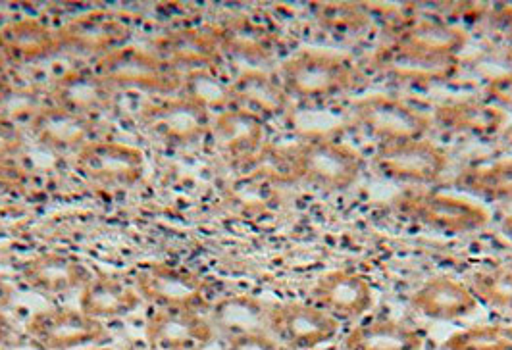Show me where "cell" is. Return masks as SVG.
Masks as SVG:
<instances>
[{"label":"cell","instance_id":"cell-1","mask_svg":"<svg viewBox=\"0 0 512 350\" xmlns=\"http://www.w3.org/2000/svg\"><path fill=\"white\" fill-rule=\"evenodd\" d=\"M278 79L289 99L318 104L355 93L362 87L359 64L341 52L301 49L283 60Z\"/></svg>","mask_w":512,"mask_h":350},{"label":"cell","instance_id":"cell-2","mask_svg":"<svg viewBox=\"0 0 512 350\" xmlns=\"http://www.w3.org/2000/svg\"><path fill=\"white\" fill-rule=\"evenodd\" d=\"M283 179L301 181L324 193L351 189L364 174L366 160L349 143L328 137H310L278 158Z\"/></svg>","mask_w":512,"mask_h":350},{"label":"cell","instance_id":"cell-3","mask_svg":"<svg viewBox=\"0 0 512 350\" xmlns=\"http://www.w3.org/2000/svg\"><path fill=\"white\" fill-rule=\"evenodd\" d=\"M351 124L376 141L378 147L424 139L434 129L432 114L385 93L357 100L351 106Z\"/></svg>","mask_w":512,"mask_h":350},{"label":"cell","instance_id":"cell-4","mask_svg":"<svg viewBox=\"0 0 512 350\" xmlns=\"http://www.w3.org/2000/svg\"><path fill=\"white\" fill-rule=\"evenodd\" d=\"M95 72L114 91H139L147 95H180L183 74L154 50L122 47L95 64Z\"/></svg>","mask_w":512,"mask_h":350},{"label":"cell","instance_id":"cell-5","mask_svg":"<svg viewBox=\"0 0 512 350\" xmlns=\"http://www.w3.org/2000/svg\"><path fill=\"white\" fill-rule=\"evenodd\" d=\"M395 210L414 224L443 235H466L484 229L491 214L476 200L437 191H414L395 199Z\"/></svg>","mask_w":512,"mask_h":350},{"label":"cell","instance_id":"cell-6","mask_svg":"<svg viewBox=\"0 0 512 350\" xmlns=\"http://www.w3.org/2000/svg\"><path fill=\"white\" fill-rule=\"evenodd\" d=\"M133 287L153 308L203 312L208 304V281L189 270L162 262L143 264L133 272Z\"/></svg>","mask_w":512,"mask_h":350},{"label":"cell","instance_id":"cell-7","mask_svg":"<svg viewBox=\"0 0 512 350\" xmlns=\"http://www.w3.org/2000/svg\"><path fill=\"white\" fill-rule=\"evenodd\" d=\"M214 116L183 95L166 97L145 106L139 124L158 141L170 147H193L208 137Z\"/></svg>","mask_w":512,"mask_h":350},{"label":"cell","instance_id":"cell-8","mask_svg":"<svg viewBox=\"0 0 512 350\" xmlns=\"http://www.w3.org/2000/svg\"><path fill=\"white\" fill-rule=\"evenodd\" d=\"M27 337L41 350L87 349L104 343L106 324L93 320L79 308H52L35 312L26 324Z\"/></svg>","mask_w":512,"mask_h":350},{"label":"cell","instance_id":"cell-9","mask_svg":"<svg viewBox=\"0 0 512 350\" xmlns=\"http://www.w3.org/2000/svg\"><path fill=\"white\" fill-rule=\"evenodd\" d=\"M374 166L385 179L405 185H432L449 168V152L432 139H416L397 145L378 147Z\"/></svg>","mask_w":512,"mask_h":350},{"label":"cell","instance_id":"cell-10","mask_svg":"<svg viewBox=\"0 0 512 350\" xmlns=\"http://www.w3.org/2000/svg\"><path fill=\"white\" fill-rule=\"evenodd\" d=\"M74 158L81 177L103 189H131L145 174L143 152L120 141L97 139Z\"/></svg>","mask_w":512,"mask_h":350},{"label":"cell","instance_id":"cell-11","mask_svg":"<svg viewBox=\"0 0 512 350\" xmlns=\"http://www.w3.org/2000/svg\"><path fill=\"white\" fill-rule=\"evenodd\" d=\"M341 324L308 302H280L270 306L268 333L291 350H314L333 341Z\"/></svg>","mask_w":512,"mask_h":350},{"label":"cell","instance_id":"cell-12","mask_svg":"<svg viewBox=\"0 0 512 350\" xmlns=\"http://www.w3.org/2000/svg\"><path fill=\"white\" fill-rule=\"evenodd\" d=\"M60 52L95 56L97 60L128 45L129 25L108 12H91L56 29Z\"/></svg>","mask_w":512,"mask_h":350},{"label":"cell","instance_id":"cell-13","mask_svg":"<svg viewBox=\"0 0 512 350\" xmlns=\"http://www.w3.org/2000/svg\"><path fill=\"white\" fill-rule=\"evenodd\" d=\"M372 66L399 85L424 89L451 81L459 72L461 60L428 56L416 50L399 47L395 43H387L384 49L376 52Z\"/></svg>","mask_w":512,"mask_h":350},{"label":"cell","instance_id":"cell-14","mask_svg":"<svg viewBox=\"0 0 512 350\" xmlns=\"http://www.w3.org/2000/svg\"><path fill=\"white\" fill-rule=\"evenodd\" d=\"M310 299L341 324L355 322L368 314L376 304V293L364 275L330 270L314 281Z\"/></svg>","mask_w":512,"mask_h":350},{"label":"cell","instance_id":"cell-15","mask_svg":"<svg viewBox=\"0 0 512 350\" xmlns=\"http://www.w3.org/2000/svg\"><path fill=\"white\" fill-rule=\"evenodd\" d=\"M214 337L216 329L203 312L153 308L145 322V339L151 350L208 349Z\"/></svg>","mask_w":512,"mask_h":350},{"label":"cell","instance_id":"cell-16","mask_svg":"<svg viewBox=\"0 0 512 350\" xmlns=\"http://www.w3.org/2000/svg\"><path fill=\"white\" fill-rule=\"evenodd\" d=\"M208 137L224 158L233 164H247L266 149V122L243 108L231 106L214 116Z\"/></svg>","mask_w":512,"mask_h":350},{"label":"cell","instance_id":"cell-17","mask_svg":"<svg viewBox=\"0 0 512 350\" xmlns=\"http://www.w3.org/2000/svg\"><path fill=\"white\" fill-rule=\"evenodd\" d=\"M49 95L54 106L95 122L112 110L116 100V91L95 72V68L70 70L58 75L52 81Z\"/></svg>","mask_w":512,"mask_h":350},{"label":"cell","instance_id":"cell-18","mask_svg":"<svg viewBox=\"0 0 512 350\" xmlns=\"http://www.w3.org/2000/svg\"><path fill=\"white\" fill-rule=\"evenodd\" d=\"M434 127L449 133L489 141L507 131L509 116L482 99L449 100L432 112Z\"/></svg>","mask_w":512,"mask_h":350},{"label":"cell","instance_id":"cell-19","mask_svg":"<svg viewBox=\"0 0 512 350\" xmlns=\"http://www.w3.org/2000/svg\"><path fill=\"white\" fill-rule=\"evenodd\" d=\"M29 131L33 139L52 152H72L76 156L79 150L89 143L97 141V122L62 110L54 104L41 106L29 118Z\"/></svg>","mask_w":512,"mask_h":350},{"label":"cell","instance_id":"cell-20","mask_svg":"<svg viewBox=\"0 0 512 350\" xmlns=\"http://www.w3.org/2000/svg\"><path fill=\"white\" fill-rule=\"evenodd\" d=\"M410 306L428 320L455 322L476 314L480 302L466 283L451 275H436L412 293Z\"/></svg>","mask_w":512,"mask_h":350},{"label":"cell","instance_id":"cell-21","mask_svg":"<svg viewBox=\"0 0 512 350\" xmlns=\"http://www.w3.org/2000/svg\"><path fill=\"white\" fill-rule=\"evenodd\" d=\"M93 274L95 272L89 270L81 260L64 252H43L33 256L20 272L29 289L49 297L81 291Z\"/></svg>","mask_w":512,"mask_h":350},{"label":"cell","instance_id":"cell-22","mask_svg":"<svg viewBox=\"0 0 512 350\" xmlns=\"http://www.w3.org/2000/svg\"><path fill=\"white\" fill-rule=\"evenodd\" d=\"M0 54L8 66H31L60 54L56 29L41 20H16L0 27Z\"/></svg>","mask_w":512,"mask_h":350},{"label":"cell","instance_id":"cell-23","mask_svg":"<svg viewBox=\"0 0 512 350\" xmlns=\"http://www.w3.org/2000/svg\"><path fill=\"white\" fill-rule=\"evenodd\" d=\"M141 302L131 281L101 272H95L79 291V310L103 324L133 314Z\"/></svg>","mask_w":512,"mask_h":350},{"label":"cell","instance_id":"cell-24","mask_svg":"<svg viewBox=\"0 0 512 350\" xmlns=\"http://www.w3.org/2000/svg\"><path fill=\"white\" fill-rule=\"evenodd\" d=\"M154 52L183 75L216 70L222 60L214 29H181L170 33Z\"/></svg>","mask_w":512,"mask_h":350},{"label":"cell","instance_id":"cell-25","mask_svg":"<svg viewBox=\"0 0 512 350\" xmlns=\"http://www.w3.org/2000/svg\"><path fill=\"white\" fill-rule=\"evenodd\" d=\"M389 43L428 56L459 60L468 45V33L445 20H410L395 31Z\"/></svg>","mask_w":512,"mask_h":350},{"label":"cell","instance_id":"cell-26","mask_svg":"<svg viewBox=\"0 0 512 350\" xmlns=\"http://www.w3.org/2000/svg\"><path fill=\"white\" fill-rule=\"evenodd\" d=\"M233 106L243 108L264 122L283 116L289 110V97L283 91L278 77L262 72L247 70L230 81Z\"/></svg>","mask_w":512,"mask_h":350},{"label":"cell","instance_id":"cell-27","mask_svg":"<svg viewBox=\"0 0 512 350\" xmlns=\"http://www.w3.org/2000/svg\"><path fill=\"white\" fill-rule=\"evenodd\" d=\"M270 306L253 295H228L210 306L208 320L228 341L243 335L268 333Z\"/></svg>","mask_w":512,"mask_h":350},{"label":"cell","instance_id":"cell-28","mask_svg":"<svg viewBox=\"0 0 512 350\" xmlns=\"http://www.w3.org/2000/svg\"><path fill=\"white\" fill-rule=\"evenodd\" d=\"M424 343L426 339L416 327L399 320L374 318L345 335L343 350H422Z\"/></svg>","mask_w":512,"mask_h":350},{"label":"cell","instance_id":"cell-29","mask_svg":"<svg viewBox=\"0 0 512 350\" xmlns=\"http://www.w3.org/2000/svg\"><path fill=\"white\" fill-rule=\"evenodd\" d=\"M222 54L262 64L270 62L276 54V41L272 33L253 20L237 18L214 29Z\"/></svg>","mask_w":512,"mask_h":350},{"label":"cell","instance_id":"cell-30","mask_svg":"<svg viewBox=\"0 0 512 350\" xmlns=\"http://www.w3.org/2000/svg\"><path fill=\"white\" fill-rule=\"evenodd\" d=\"M455 187L476 199L512 200V158L462 170Z\"/></svg>","mask_w":512,"mask_h":350},{"label":"cell","instance_id":"cell-31","mask_svg":"<svg viewBox=\"0 0 512 350\" xmlns=\"http://www.w3.org/2000/svg\"><path fill=\"white\" fill-rule=\"evenodd\" d=\"M316 22L333 37H357L372 24V14L357 2H322L316 6Z\"/></svg>","mask_w":512,"mask_h":350},{"label":"cell","instance_id":"cell-32","mask_svg":"<svg viewBox=\"0 0 512 350\" xmlns=\"http://www.w3.org/2000/svg\"><path fill=\"white\" fill-rule=\"evenodd\" d=\"M180 95L195 100L206 108L212 116L233 106L230 81H224L216 70H203L183 75Z\"/></svg>","mask_w":512,"mask_h":350},{"label":"cell","instance_id":"cell-33","mask_svg":"<svg viewBox=\"0 0 512 350\" xmlns=\"http://www.w3.org/2000/svg\"><path fill=\"white\" fill-rule=\"evenodd\" d=\"M468 287L487 308L512 312V266L480 270L470 277Z\"/></svg>","mask_w":512,"mask_h":350},{"label":"cell","instance_id":"cell-34","mask_svg":"<svg viewBox=\"0 0 512 350\" xmlns=\"http://www.w3.org/2000/svg\"><path fill=\"white\" fill-rule=\"evenodd\" d=\"M443 350H512V325L480 324L470 325L443 343Z\"/></svg>","mask_w":512,"mask_h":350},{"label":"cell","instance_id":"cell-35","mask_svg":"<svg viewBox=\"0 0 512 350\" xmlns=\"http://www.w3.org/2000/svg\"><path fill=\"white\" fill-rule=\"evenodd\" d=\"M26 149V135L12 118L0 114V164H14Z\"/></svg>","mask_w":512,"mask_h":350},{"label":"cell","instance_id":"cell-36","mask_svg":"<svg viewBox=\"0 0 512 350\" xmlns=\"http://www.w3.org/2000/svg\"><path fill=\"white\" fill-rule=\"evenodd\" d=\"M484 100L507 116L512 114V72L491 77L484 87Z\"/></svg>","mask_w":512,"mask_h":350},{"label":"cell","instance_id":"cell-37","mask_svg":"<svg viewBox=\"0 0 512 350\" xmlns=\"http://www.w3.org/2000/svg\"><path fill=\"white\" fill-rule=\"evenodd\" d=\"M226 350H282V347L270 333H255L230 339Z\"/></svg>","mask_w":512,"mask_h":350},{"label":"cell","instance_id":"cell-38","mask_svg":"<svg viewBox=\"0 0 512 350\" xmlns=\"http://www.w3.org/2000/svg\"><path fill=\"white\" fill-rule=\"evenodd\" d=\"M491 25L495 33L512 49V6H501L493 12Z\"/></svg>","mask_w":512,"mask_h":350},{"label":"cell","instance_id":"cell-39","mask_svg":"<svg viewBox=\"0 0 512 350\" xmlns=\"http://www.w3.org/2000/svg\"><path fill=\"white\" fill-rule=\"evenodd\" d=\"M22 170L14 164H0V189H10L20 185L22 181Z\"/></svg>","mask_w":512,"mask_h":350},{"label":"cell","instance_id":"cell-40","mask_svg":"<svg viewBox=\"0 0 512 350\" xmlns=\"http://www.w3.org/2000/svg\"><path fill=\"white\" fill-rule=\"evenodd\" d=\"M12 322H10V318L6 316V312H4V308H0V345L4 343V341H8V337L12 335Z\"/></svg>","mask_w":512,"mask_h":350},{"label":"cell","instance_id":"cell-41","mask_svg":"<svg viewBox=\"0 0 512 350\" xmlns=\"http://www.w3.org/2000/svg\"><path fill=\"white\" fill-rule=\"evenodd\" d=\"M10 300V287L0 279V308H4Z\"/></svg>","mask_w":512,"mask_h":350},{"label":"cell","instance_id":"cell-42","mask_svg":"<svg viewBox=\"0 0 512 350\" xmlns=\"http://www.w3.org/2000/svg\"><path fill=\"white\" fill-rule=\"evenodd\" d=\"M501 231H503V235L509 239L512 243V216H507L505 220H503V224H501Z\"/></svg>","mask_w":512,"mask_h":350},{"label":"cell","instance_id":"cell-43","mask_svg":"<svg viewBox=\"0 0 512 350\" xmlns=\"http://www.w3.org/2000/svg\"><path fill=\"white\" fill-rule=\"evenodd\" d=\"M8 64H6V60L2 58V54H0V81H10V77H8Z\"/></svg>","mask_w":512,"mask_h":350},{"label":"cell","instance_id":"cell-44","mask_svg":"<svg viewBox=\"0 0 512 350\" xmlns=\"http://www.w3.org/2000/svg\"><path fill=\"white\" fill-rule=\"evenodd\" d=\"M83 350H120L114 349V347H106V345H93V347H87V349Z\"/></svg>","mask_w":512,"mask_h":350},{"label":"cell","instance_id":"cell-45","mask_svg":"<svg viewBox=\"0 0 512 350\" xmlns=\"http://www.w3.org/2000/svg\"><path fill=\"white\" fill-rule=\"evenodd\" d=\"M201 350H208V349H201Z\"/></svg>","mask_w":512,"mask_h":350}]
</instances>
